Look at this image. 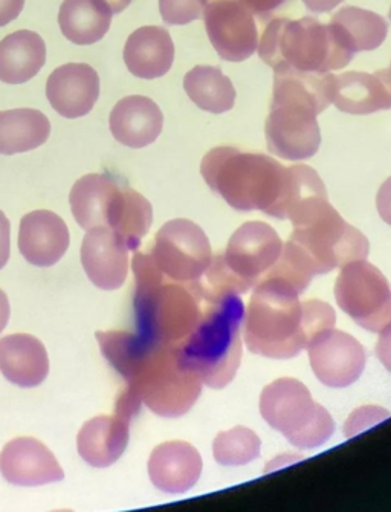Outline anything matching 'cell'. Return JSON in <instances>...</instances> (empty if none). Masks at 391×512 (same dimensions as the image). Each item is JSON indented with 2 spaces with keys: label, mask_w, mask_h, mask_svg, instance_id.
Masks as SVG:
<instances>
[{
  "label": "cell",
  "mask_w": 391,
  "mask_h": 512,
  "mask_svg": "<svg viewBox=\"0 0 391 512\" xmlns=\"http://www.w3.org/2000/svg\"><path fill=\"white\" fill-rule=\"evenodd\" d=\"M288 219L294 231L268 276L286 280L298 292H303L318 274L369 256L367 237L341 218L327 195L303 199Z\"/></svg>",
  "instance_id": "1"
},
{
  "label": "cell",
  "mask_w": 391,
  "mask_h": 512,
  "mask_svg": "<svg viewBox=\"0 0 391 512\" xmlns=\"http://www.w3.org/2000/svg\"><path fill=\"white\" fill-rule=\"evenodd\" d=\"M253 289L243 315V337L253 354L272 360L297 357L318 334L335 326L337 315L329 303L301 302L300 292L280 277H266Z\"/></svg>",
  "instance_id": "2"
},
{
  "label": "cell",
  "mask_w": 391,
  "mask_h": 512,
  "mask_svg": "<svg viewBox=\"0 0 391 512\" xmlns=\"http://www.w3.org/2000/svg\"><path fill=\"white\" fill-rule=\"evenodd\" d=\"M335 75L294 69L274 72L272 104L266 120L268 150L288 161L317 155L321 144L317 117L332 104Z\"/></svg>",
  "instance_id": "3"
},
{
  "label": "cell",
  "mask_w": 391,
  "mask_h": 512,
  "mask_svg": "<svg viewBox=\"0 0 391 512\" xmlns=\"http://www.w3.org/2000/svg\"><path fill=\"white\" fill-rule=\"evenodd\" d=\"M201 173L208 187L234 210L288 219L291 169L271 156L220 146L204 156Z\"/></svg>",
  "instance_id": "4"
},
{
  "label": "cell",
  "mask_w": 391,
  "mask_h": 512,
  "mask_svg": "<svg viewBox=\"0 0 391 512\" xmlns=\"http://www.w3.org/2000/svg\"><path fill=\"white\" fill-rule=\"evenodd\" d=\"M198 325L178 347L179 357L211 389H223L233 381L242 361V299L237 292L210 300Z\"/></svg>",
  "instance_id": "5"
},
{
  "label": "cell",
  "mask_w": 391,
  "mask_h": 512,
  "mask_svg": "<svg viewBox=\"0 0 391 512\" xmlns=\"http://www.w3.org/2000/svg\"><path fill=\"white\" fill-rule=\"evenodd\" d=\"M127 390L161 418L190 412L202 393V381L179 357L176 344L144 341L120 373Z\"/></svg>",
  "instance_id": "6"
},
{
  "label": "cell",
  "mask_w": 391,
  "mask_h": 512,
  "mask_svg": "<svg viewBox=\"0 0 391 512\" xmlns=\"http://www.w3.org/2000/svg\"><path fill=\"white\" fill-rule=\"evenodd\" d=\"M259 56L274 72L294 69L326 74L346 68L355 54L341 42L330 23L324 25L307 16L271 20L260 39Z\"/></svg>",
  "instance_id": "7"
},
{
  "label": "cell",
  "mask_w": 391,
  "mask_h": 512,
  "mask_svg": "<svg viewBox=\"0 0 391 512\" xmlns=\"http://www.w3.org/2000/svg\"><path fill=\"white\" fill-rule=\"evenodd\" d=\"M260 413L274 430L301 450L320 447L335 431L330 413L294 378H280L263 389Z\"/></svg>",
  "instance_id": "8"
},
{
  "label": "cell",
  "mask_w": 391,
  "mask_h": 512,
  "mask_svg": "<svg viewBox=\"0 0 391 512\" xmlns=\"http://www.w3.org/2000/svg\"><path fill=\"white\" fill-rule=\"evenodd\" d=\"M199 297L193 289L175 283H136L138 332L158 344H178L193 332L201 318Z\"/></svg>",
  "instance_id": "9"
},
{
  "label": "cell",
  "mask_w": 391,
  "mask_h": 512,
  "mask_svg": "<svg viewBox=\"0 0 391 512\" xmlns=\"http://www.w3.org/2000/svg\"><path fill=\"white\" fill-rule=\"evenodd\" d=\"M338 306L370 332L391 325V289L384 274L372 263L355 260L341 268L335 282Z\"/></svg>",
  "instance_id": "10"
},
{
  "label": "cell",
  "mask_w": 391,
  "mask_h": 512,
  "mask_svg": "<svg viewBox=\"0 0 391 512\" xmlns=\"http://www.w3.org/2000/svg\"><path fill=\"white\" fill-rule=\"evenodd\" d=\"M153 262L173 282H198L213 260L210 240L199 225L188 219L167 222L156 233Z\"/></svg>",
  "instance_id": "11"
},
{
  "label": "cell",
  "mask_w": 391,
  "mask_h": 512,
  "mask_svg": "<svg viewBox=\"0 0 391 512\" xmlns=\"http://www.w3.org/2000/svg\"><path fill=\"white\" fill-rule=\"evenodd\" d=\"M204 22L208 39L222 60L243 62L259 48L256 17L242 0H210Z\"/></svg>",
  "instance_id": "12"
},
{
  "label": "cell",
  "mask_w": 391,
  "mask_h": 512,
  "mask_svg": "<svg viewBox=\"0 0 391 512\" xmlns=\"http://www.w3.org/2000/svg\"><path fill=\"white\" fill-rule=\"evenodd\" d=\"M282 251L283 240L277 231L265 222L253 221L231 236L222 259L248 291L266 276Z\"/></svg>",
  "instance_id": "13"
},
{
  "label": "cell",
  "mask_w": 391,
  "mask_h": 512,
  "mask_svg": "<svg viewBox=\"0 0 391 512\" xmlns=\"http://www.w3.org/2000/svg\"><path fill=\"white\" fill-rule=\"evenodd\" d=\"M309 361L324 386L343 389L359 380L366 367V349L352 335L343 331L321 332L311 344Z\"/></svg>",
  "instance_id": "14"
},
{
  "label": "cell",
  "mask_w": 391,
  "mask_h": 512,
  "mask_svg": "<svg viewBox=\"0 0 391 512\" xmlns=\"http://www.w3.org/2000/svg\"><path fill=\"white\" fill-rule=\"evenodd\" d=\"M0 473L17 487L62 482L65 471L52 451L34 438H16L0 453Z\"/></svg>",
  "instance_id": "15"
},
{
  "label": "cell",
  "mask_w": 391,
  "mask_h": 512,
  "mask_svg": "<svg viewBox=\"0 0 391 512\" xmlns=\"http://www.w3.org/2000/svg\"><path fill=\"white\" fill-rule=\"evenodd\" d=\"M46 97L62 117L69 120L85 117L100 97V77L86 63H68L49 75Z\"/></svg>",
  "instance_id": "16"
},
{
  "label": "cell",
  "mask_w": 391,
  "mask_h": 512,
  "mask_svg": "<svg viewBox=\"0 0 391 512\" xmlns=\"http://www.w3.org/2000/svg\"><path fill=\"white\" fill-rule=\"evenodd\" d=\"M81 263L97 288L114 291L129 274V250L110 228H92L81 245Z\"/></svg>",
  "instance_id": "17"
},
{
  "label": "cell",
  "mask_w": 391,
  "mask_h": 512,
  "mask_svg": "<svg viewBox=\"0 0 391 512\" xmlns=\"http://www.w3.org/2000/svg\"><path fill=\"white\" fill-rule=\"evenodd\" d=\"M69 242L68 225L52 211H31L20 221L19 250L31 265L49 268L59 263Z\"/></svg>",
  "instance_id": "18"
},
{
  "label": "cell",
  "mask_w": 391,
  "mask_h": 512,
  "mask_svg": "<svg viewBox=\"0 0 391 512\" xmlns=\"http://www.w3.org/2000/svg\"><path fill=\"white\" fill-rule=\"evenodd\" d=\"M332 103L344 114L370 115L391 109V78L387 69L376 74L344 72L333 77Z\"/></svg>",
  "instance_id": "19"
},
{
  "label": "cell",
  "mask_w": 391,
  "mask_h": 512,
  "mask_svg": "<svg viewBox=\"0 0 391 512\" xmlns=\"http://www.w3.org/2000/svg\"><path fill=\"white\" fill-rule=\"evenodd\" d=\"M202 467L201 454L193 445L164 442L150 454L149 476L162 493L184 494L198 483Z\"/></svg>",
  "instance_id": "20"
},
{
  "label": "cell",
  "mask_w": 391,
  "mask_h": 512,
  "mask_svg": "<svg viewBox=\"0 0 391 512\" xmlns=\"http://www.w3.org/2000/svg\"><path fill=\"white\" fill-rule=\"evenodd\" d=\"M164 115L155 101L143 95H130L115 104L109 127L115 140L130 149H143L158 140Z\"/></svg>",
  "instance_id": "21"
},
{
  "label": "cell",
  "mask_w": 391,
  "mask_h": 512,
  "mask_svg": "<svg viewBox=\"0 0 391 512\" xmlns=\"http://www.w3.org/2000/svg\"><path fill=\"white\" fill-rule=\"evenodd\" d=\"M0 372L23 389L40 386L49 373L45 344L30 334L0 338Z\"/></svg>",
  "instance_id": "22"
},
{
  "label": "cell",
  "mask_w": 391,
  "mask_h": 512,
  "mask_svg": "<svg viewBox=\"0 0 391 512\" xmlns=\"http://www.w3.org/2000/svg\"><path fill=\"white\" fill-rule=\"evenodd\" d=\"M175 43L162 26H143L130 34L124 46V62L135 77L155 80L172 69Z\"/></svg>",
  "instance_id": "23"
},
{
  "label": "cell",
  "mask_w": 391,
  "mask_h": 512,
  "mask_svg": "<svg viewBox=\"0 0 391 512\" xmlns=\"http://www.w3.org/2000/svg\"><path fill=\"white\" fill-rule=\"evenodd\" d=\"M130 421L123 416H97L81 427L77 450L94 468H107L123 456L129 445Z\"/></svg>",
  "instance_id": "24"
},
{
  "label": "cell",
  "mask_w": 391,
  "mask_h": 512,
  "mask_svg": "<svg viewBox=\"0 0 391 512\" xmlns=\"http://www.w3.org/2000/svg\"><path fill=\"white\" fill-rule=\"evenodd\" d=\"M123 184L118 176L110 173H92L78 179L69 195L77 224L85 231L107 227L110 208Z\"/></svg>",
  "instance_id": "25"
},
{
  "label": "cell",
  "mask_w": 391,
  "mask_h": 512,
  "mask_svg": "<svg viewBox=\"0 0 391 512\" xmlns=\"http://www.w3.org/2000/svg\"><path fill=\"white\" fill-rule=\"evenodd\" d=\"M45 63V40L34 31H16L0 42V82L23 85L36 77Z\"/></svg>",
  "instance_id": "26"
},
{
  "label": "cell",
  "mask_w": 391,
  "mask_h": 512,
  "mask_svg": "<svg viewBox=\"0 0 391 512\" xmlns=\"http://www.w3.org/2000/svg\"><path fill=\"white\" fill-rule=\"evenodd\" d=\"M112 17L114 13L104 0H65L60 8L59 25L69 42L94 45L106 36Z\"/></svg>",
  "instance_id": "27"
},
{
  "label": "cell",
  "mask_w": 391,
  "mask_h": 512,
  "mask_svg": "<svg viewBox=\"0 0 391 512\" xmlns=\"http://www.w3.org/2000/svg\"><path fill=\"white\" fill-rule=\"evenodd\" d=\"M51 133V124L37 109L0 112V155L31 152L43 146Z\"/></svg>",
  "instance_id": "28"
},
{
  "label": "cell",
  "mask_w": 391,
  "mask_h": 512,
  "mask_svg": "<svg viewBox=\"0 0 391 512\" xmlns=\"http://www.w3.org/2000/svg\"><path fill=\"white\" fill-rule=\"evenodd\" d=\"M330 25L353 54L359 51H373L387 39V20L373 11L362 8H341L330 19Z\"/></svg>",
  "instance_id": "29"
},
{
  "label": "cell",
  "mask_w": 391,
  "mask_h": 512,
  "mask_svg": "<svg viewBox=\"0 0 391 512\" xmlns=\"http://www.w3.org/2000/svg\"><path fill=\"white\" fill-rule=\"evenodd\" d=\"M190 100L202 111L225 114L236 103V89L227 75L216 66H196L184 78Z\"/></svg>",
  "instance_id": "30"
},
{
  "label": "cell",
  "mask_w": 391,
  "mask_h": 512,
  "mask_svg": "<svg viewBox=\"0 0 391 512\" xmlns=\"http://www.w3.org/2000/svg\"><path fill=\"white\" fill-rule=\"evenodd\" d=\"M152 222V204L141 193L127 187L117 221L110 230L123 240L127 250L136 251L141 245V240L149 233Z\"/></svg>",
  "instance_id": "31"
},
{
  "label": "cell",
  "mask_w": 391,
  "mask_h": 512,
  "mask_svg": "<svg viewBox=\"0 0 391 512\" xmlns=\"http://www.w3.org/2000/svg\"><path fill=\"white\" fill-rule=\"evenodd\" d=\"M259 436L251 428L239 427L222 431L213 442V456L223 467H242L260 456Z\"/></svg>",
  "instance_id": "32"
},
{
  "label": "cell",
  "mask_w": 391,
  "mask_h": 512,
  "mask_svg": "<svg viewBox=\"0 0 391 512\" xmlns=\"http://www.w3.org/2000/svg\"><path fill=\"white\" fill-rule=\"evenodd\" d=\"M210 0H159V11L167 25H187L204 17Z\"/></svg>",
  "instance_id": "33"
},
{
  "label": "cell",
  "mask_w": 391,
  "mask_h": 512,
  "mask_svg": "<svg viewBox=\"0 0 391 512\" xmlns=\"http://www.w3.org/2000/svg\"><path fill=\"white\" fill-rule=\"evenodd\" d=\"M390 418V412L381 409V407L367 406L361 407V409L355 410L347 419L344 424V436L346 438H353V436L366 431L367 428L372 425L379 424L384 419Z\"/></svg>",
  "instance_id": "34"
},
{
  "label": "cell",
  "mask_w": 391,
  "mask_h": 512,
  "mask_svg": "<svg viewBox=\"0 0 391 512\" xmlns=\"http://www.w3.org/2000/svg\"><path fill=\"white\" fill-rule=\"evenodd\" d=\"M11 253V224L5 216L4 211H0V269L7 265Z\"/></svg>",
  "instance_id": "35"
},
{
  "label": "cell",
  "mask_w": 391,
  "mask_h": 512,
  "mask_svg": "<svg viewBox=\"0 0 391 512\" xmlns=\"http://www.w3.org/2000/svg\"><path fill=\"white\" fill-rule=\"evenodd\" d=\"M243 4L253 11L254 16L266 20L271 17L275 10L285 5L288 0H242Z\"/></svg>",
  "instance_id": "36"
},
{
  "label": "cell",
  "mask_w": 391,
  "mask_h": 512,
  "mask_svg": "<svg viewBox=\"0 0 391 512\" xmlns=\"http://www.w3.org/2000/svg\"><path fill=\"white\" fill-rule=\"evenodd\" d=\"M376 207H378L382 221L391 227V176L379 188L378 196H376Z\"/></svg>",
  "instance_id": "37"
},
{
  "label": "cell",
  "mask_w": 391,
  "mask_h": 512,
  "mask_svg": "<svg viewBox=\"0 0 391 512\" xmlns=\"http://www.w3.org/2000/svg\"><path fill=\"white\" fill-rule=\"evenodd\" d=\"M378 344H376V355L382 366L391 373V325L379 332Z\"/></svg>",
  "instance_id": "38"
},
{
  "label": "cell",
  "mask_w": 391,
  "mask_h": 512,
  "mask_svg": "<svg viewBox=\"0 0 391 512\" xmlns=\"http://www.w3.org/2000/svg\"><path fill=\"white\" fill-rule=\"evenodd\" d=\"M23 7L25 0H0V28L16 20Z\"/></svg>",
  "instance_id": "39"
},
{
  "label": "cell",
  "mask_w": 391,
  "mask_h": 512,
  "mask_svg": "<svg viewBox=\"0 0 391 512\" xmlns=\"http://www.w3.org/2000/svg\"><path fill=\"white\" fill-rule=\"evenodd\" d=\"M303 2L311 13L321 14L335 10L344 0H303Z\"/></svg>",
  "instance_id": "40"
},
{
  "label": "cell",
  "mask_w": 391,
  "mask_h": 512,
  "mask_svg": "<svg viewBox=\"0 0 391 512\" xmlns=\"http://www.w3.org/2000/svg\"><path fill=\"white\" fill-rule=\"evenodd\" d=\"M11 308L8 295L0 289V332L7 328L8 320H10Z\"/></svg>",
  "instance_id": "41"
},
{
  "label": "cell",
  "mask_w": 391,
  "mask_h": 512,
  "mask_svg": "<svg viewBox=\"0 0 391 512\" xmlns=\"http://www.w3.org/2000/svg\"><path fill=\"white\" fill-rule=\"evenodd\" d=\"M104 2L109 5L110 10L114 14L121 13V11L126 10L132 4V0H104Z\"/></svg>",
  "instance_id": "42"
},
{
  "label": "cell",
  "mask_w": 391,
  "mask_h": 512,
  "mask_svg": "<svg viewBox=\"0 0 391 512\" xmlns=\"http://www.w3.org/2000/svg\"><path fill=\"white\" fill-rule=\"evenodd\" d=\"M388 71V74H390V78H391V65H390V68L387 69Z\"/></svg>",
  "instance_id": "43"
},
{
  "label": "cell",
  "mask_w": 391,
  "mask_h": 512,
  "mask_svg": "<svg viewBox=\"0 0 391 512\" xmlns=\"http://www.w3.org/2000/svg\"><path fill=\"white\" fill-rule=\"evenodd\" d=\"M390 20H391V8H390Z\"/></svg>",
  "instance_id": "44"
}]
</instances>
